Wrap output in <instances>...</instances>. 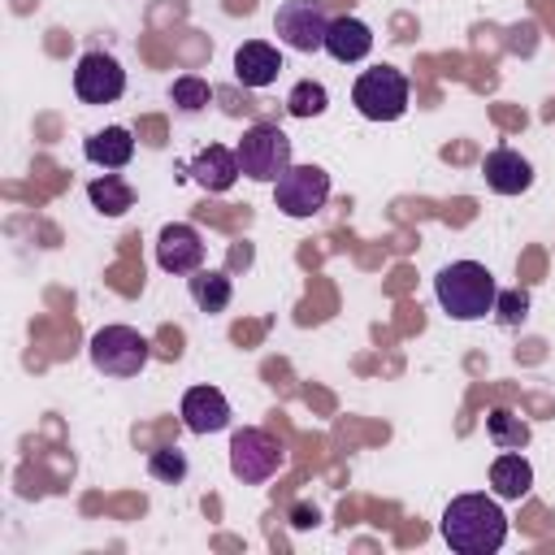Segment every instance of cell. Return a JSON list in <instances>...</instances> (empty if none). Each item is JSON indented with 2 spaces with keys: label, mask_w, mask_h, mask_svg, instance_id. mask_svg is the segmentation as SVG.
Returning a JSON list of instances; mask_svg holds the SVG:
<instances>
[{
  "label": "cell",
  "mask_w": 555,
  "mask_h": 555,
  "mask_svg": "<svg viewBox=\"0 0 555 555\" xmlns=\"http://www.w3.org/2000/svg\"><path fill=\"white\" fill-rule=\"evenodd\" d=\"M208 95H212V87H208L204 78H195V74L173 78V104H178L182 113H199V108L208 104Z\"/></svg>",
  "instance_id": "cell-23"
},
{
  "label": "cell",
  "mask_w": 555,
  "mask_h": 555,
  "mask_svg": "<svg viewBox=\"0 0 555 555\" xmlns=\"http://www.w3.org/2000/svg\"><path fill=\"white\" fill-rule=\"evenodd\" d=\"M286 108L295 113V117H321L325 108H330V91L321 87V82H299V87H291V95H286Z\"/></svg>",
  "instance_id": "cell-21"
},
{
  "label": "cell",
  "mask_w": 555,
  "mask_h": 555,
  "mask_svg": "<svg viewBox=\"0 0 555 555\" xmlns=\"http://www.w3.org/2000/svg\"><path fill=\"white\" fill-rule=\"evenodd\" d=\"M486 434H490V442H494L499 451H520V447L529 442V425H525L516 412H507V408H494V412L486 416Z\"/></svg>",
  "instance_id": "cell-20"
},
{
  "label": "cell",
  "mask_w": 555,
  "mask_h": 555,
  "mask_svg": "<svg viewBox=\"0 0 555 555\" xmlns=\"http://www.w3.org/2000/svg\"><path fill=\"white\" fill-rule=\"evenodd\" d=\"M351 104L360 108V117L369 121H395L403 117L408 108V78L395 69V65H377V69H364L351 87Z\"/></svg>",
  "instance_id": "cell-5"
},
{
  "label": "cell",
  "mask_w": 555,
  "mask_h": 555,
  "mask_svg": "<svg viewBox=\"0 0 555 555\" xmlns=\"http://www.w3.org/2000/svg\"><path fill=\"white\" fill-rule=\"evenodd\" d=\"M325 52L334 56V61H364L369 52H373V30L360 22V17H334L330 22V30H325Z\"/></svg>",
  "instance_id": "cell-15"
},
{
  "label": "cell",
  "mask_w": 555,
  "mask_h": 555,
  "mask_svg": "<svg viewBox=\"0 0 555 555\" xmlns=\"http://www.w3.org/2000/svg\"><path fill=\"white\" fill-rule=\"evenodd\" d=\"M156 264L165 273H195V269H204V238H199V230L186 225V221H169L156 234Z\"/></svg>",
  "instance_id": "cell-10"
},
{
  "label": "cell",
  "mask_w": 555,
  "mask_h": 555,
  "mask_svg": "<svg viewBox=\"0 0 555 555\" xmlns=\"http://www.w3.org/2000/svg\"><path fill=\"white\" fill-rule=\"evenodd\" d=\"M186 173L204 186V191H230L234 182H238V152H230V147H221V143H208L204 152H195V160L186 165Z\"/></svg>",
  "instance_id": "cell-13"
},
{
  "label": "cell",
  "mask_w": 555,
  "mask_h": 555,
  "mask_svg": "<svg viewBox=\"0 0 555 555\" xmlns=\"http://www.w3.org/2000/svg\"><path fill=\"white\" fill-rule=\"evenodd\" d=\"M278 74H282V56H278L273 43L247 39V43L234 52V78H238L243 87H269Z\"/></svg>",
  "instance_id": "cell-14"
},
{
  "label": "cell",
  "mask_w": 555,
  "mask_h": 555,
  "mask_svg": "<svg viewBox=\"0 0 555 555\" xmlns=\"http://www.w3.org/2000/svg\"><path fill=\"white\" fill-rule=\"evenodd\" d=\"M273 199L286 217H317L330 199V173L321 165H291L273 182Z\"/></svg>",
  "instance_id": "cell-8"
},
{
  "label": "cell",
  "mask_w": 555,
  "mask_h": 555,
  "mask_svg": "<svg viewBox=\"0 0 555 555\" xmlns=\"http://www.w3.org/2000/svg\"><path fill=\"white\" fill-rule=\"evenodd\" d=\"M434 295H438V304H442L447 317H455V321H477V317L494 312L499 286H494V278H490L486 264H477V260H455V264L438 269Z\"/></svg>",
  "instance_id": "cell-2"
},
{
  "label": "cell",
  "mask_w": 555,
  "mask_h": 555,
  "mask_svg": "<svg viewBox=\"0 0 555 555\" xmlns=\"http://www.w3.org/2000/svg\"><path fill=\"white\" fill-rule=\"evenodd\" d=\"M481 173H486V186H490L494 195H520V191L533 186V165H529L520 152H512V147L486 152Z\"/></svg>",
  "instance_id": "cell-12"
},
{
  "label": "cell",
  "mask_w": 555,
  "mask_h": 555,
  "mask_svg": "<svg viewBox=\"0 0 555 555\" xmlns=\"http://www.w3.org/2000/svg\"><path fill=\"white\" fill-rule=\"evenodd\" d=\"M182 425L191 434H217L230 425V399L217 386H191L182 395Z\"/></svg>",
  "instance_id": "cell-11"
},
{
  "label": "cell",
  "mask_w": 555,
  "mask_h": 555,
  "mask_svg": "<svg viewBox=\"0 0 555 555\" xmlns=\"http://www.w3.org/2000/svg\"><path fill=\"white\" fill-rule=\"evenodd\" d=\"M238 169L251 178V182H278L295 160H291V139L282 126L273 121H256L243 130L238 139Z\"/></svg>",
  "instance_id": "cell-3"
},
{
  "label": "cell",
  "mask_w": 555,
  "mask_h": 555,
  "mask_svg": "<svg viewBox=\"0 0 555 555\" xmlns=\"http://www.w3.org/2000/svg\"><path fill=\"white\" fill-rule=\"evenodd\" d=\"M82 152H87V160L100 165V169H121V165H130V156H134V139H130L126 126H104V130L87 134Z\"/></svg>",
  "instance_id": "cell-16"
},
{
  "label": "cell",
  "mask_w": 555,
  "mask_h": 555,
  "mask_svg": "<svg viewBox=\"0 0 555 555\" xmlns=\"http://www.w3.org/2000/svg\"><path fill=\"white\" fill-rule=\"evenodd\" d=\"M87 195H91V204L104 212V217H121L130 204H134V191L117 178V173H104V178H91V186H87Z\"/></svg>",
  "instance_id": "cell-19"
},
{
  "label": "cell",
  "mask_w": 555,
  "mask_h": 555,
  "mask_svg": "<svg viewBox=\"0 0 555 555\" xmlns=\"http://www.w3.org/2000/svg\"><path fill=\"white\" fill-rule=\"evenodd\" d=\"M295 525H317V507H295Z\"/></svg>",
  "instance_id": "cell-25"
},
{
  "label": "cell",
  "mask_w": 555,
  "mask_h": 555,
  "mask_svg": "<svg viewBox=\"0 0 555 555\" xmlns=\"http://www.w3.org/2000/svg\"><path fill=\"white\" fill-rule=\"evenodd\" d=\"M282 468V442L264 429H238L230 438V473L243 481V486H260L269 481L273 473Z\"/></svg>",
  "instance_id": "cell-7"
},
{
  "label": "cell",
  "mask_w": 555,
  "mask_h": 555,
  "mask_svg": "<svg viewBox=\"0 0 555 555\" xmlns=\"http://www.w3.org/2000/svg\"><path fill=\"white\" fill-rule=\"evenodd\" d=\"M87 351H91V364L104 377H134L152 360V343L139 330H130V325H104V330H95L91 343H87Z\"/></svg>",
  "instance_id": "cell-4"
},
{
  "label": "cell",
  "mask_w": 555,
  "mask_h": 555,
  "mask_svg": "<svg viewBox=\"0 0 555 555\" xmlns=\"http://www.w3.org/2000/svg\"><path fill=\"white\" fill-rule=\"evenodd\" d=\"M74 91L82 104H113L126 91V69L108 52H87L74 65Z\"/></svg>",
  "instance_id": "cell-9"
},
{
  "label": "cell",
  "mask_w": 555,
  "mask_h": 555,
  "mask_svg": "<svg viewBox=\"0 0 555 555\" xmlns=\"http://www.w3.org/2000/svg\"><path fill=\"white\" fill-rule=\"evenodd\" d=\"M330 22L334 17L325 13L321 0H282L273 13V35L295 52H321Z\"/></svg>",
  "instance_id": "cell-6"
},
{
  "label": "cell",
  "mask_w": 555,
  "mask_h": 555,
  "mask_svg": "<svg viewBox=\"0 0 555 555\" xmlns=\"http://www.w3.org/2000/svg\"><path fill=\"white\" fill-rule=\"evenodd\" d=\"M191 278V299H195V308L199 312H225V304H230V278L225 273H217V269H195V273H186Z\"/></svg>",
  "instance_id": "cell-18"
},
{
  "label": "cell",
  "mask_w": 555,
  "mask_h": 555,
  "mask_svg": "<svg viewBox=\"0 0 555 555\" xmlns=\"http://www.w3.org/2000/svg\"><path fill=\"white\" fill-rule=\"evenodd\" d=\"M494 317H499L503 325H520V321L529 317V295H525V291H499Z\"/></svg>",
  "instance_id": "cell-24"
},
{
  "label": "cell",
  "mask_w": 555,
  "mask_h": 555,
  "mask_svg": "<svg viewBox=\"0 0 555 555\" xmlns=\"http://www.w3.org/2000/svg\"><path fill=\"white\" fill-rule=\"evenodd\" d=\"M438 529L455 555H494L507 538V516L486 494H460L447 503Z\"/></svg>",
  "instance_id": "cell-1"
},
{
  "label": "cell",
  "mask_w": 555,
  "mask_h": 555,
  "mask_svg": "<svg viewBox=\"0 0 555 555\" xmlns=\"http://www.w3.org/2000/svg\"><path fill=\"white\" fill-rule=\"evenodd\" d=\"M147 473L156 477V481H182L186 477V455L178 451V447H156L152 455H147Z\"/></svg>",
  "instance_id": "cell-22"
},
{
  "label": "cell",
  "mask_w": 555,
  "mask_h": 555,
  "mask_svg": "<svg viewBox=\"0 0 555 555\" xmlns=\"http://www.w3.org/2000/svg\"><path fill=\"white\" fill-rule=\"evenodd\" d=\"M533 486V468L520 451H503L494 464H490V490L499 499H525Z\"/></svg>",
  "instance_id": "cell-17"
}]
</instances>
